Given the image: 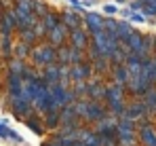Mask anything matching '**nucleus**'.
I'll list each match as a JSON object with an SVG mask.
<instances>
[{"label":"nucleus","mask_w":156,"mask_h":146,"mask_svg":"<svg viewBox=\"0 0 156 146\" xmlns=\"http://www.w3.org/2000/svg\"><path fill=\"white\" fill-rule=\"evenodd\" d=\"M144 140H148L152 146H156V136L154 133H146V129H144Z\"/></svg>","instance_id":"obj_1"},{"label":"nucleus","mask_w":156,"mask_h":146,"mask_svg":"<svg viewBox=\"0 0 156 146\" xmlns=\"http://www.w3.org/2000/svg\"><path fill=\"white\" fill-rule=\"evenodd\" d=\"M104 11H105V13H110V15H112V13H116V6H110V4H108V6H104Z\"/></svg>","instance_id":"obj_2"}]
</instances>
